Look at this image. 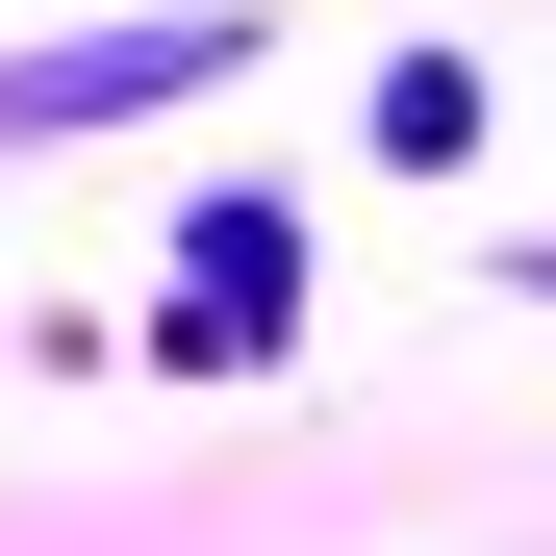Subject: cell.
Wrapping results in <instances>:
<instances>
[{
  "instance_id": "6da1fadb",
  "label": "cell",
  "mask_w": 556,
  "mask_h": 556,
  "mask_svg": "<svg viewBox=\"0 0 556 556\" xmlns=\"http://www.w3.org/2000/svg\"><path fill=\"white\" fill-rule=\"evenodd\" d=\"M228 76V26H102V51H0V127H102V102H177Z\"/></svg>"
},
{
  "instance_id": "7a4b0ae2",
  "label": "cell",
  "mask_w": 556,
  "mask_h": 556,
  "mask_svg": "<svg viewBox=\"0 0 556 556\" xmlns=\"http://www.w3.org/2000/svg\"><path fill=\"white\" fill-rule=\"evenodd\" d=\"M380 152H405V177H455V152H481V76H455V51H405V76H380Z\"/></svg>"
}]
</instances>
